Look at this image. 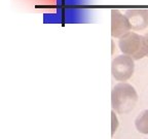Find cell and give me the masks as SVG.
I'll list each match as a JSON object with an SVG mask.
<instances>
[{"mask_svg":"<svg viewBox=\"0 0 148 139\" xmlns=\"http://www.w3.org/2000/svg\"><path fill=\"white\" fill-rule=\"evenodd\" d=\"M118 46L123 55L134 60H141L148 56V39L144 35L129 32L118 39Z\"/></svg>","mask_w":148,"mask_h":139,"instance_id":"2","label":"cell"},{"mask_svg":"<svg viewBox=\"0 0 148 139\" xmlns=\"http://www.w3.org/2000/svg\"><path fill=\"white\" fill-rule=\"evenodd\" d=\"M144 36H145L146 38H147V39H148V32H147V33H145V35H144ZM147 57H148V56H147Z\"/></svg>","mask_w":148,"mask_h":139,"instance_id":"7","label":"cell"},{"mask_svg":"<svg viewBox=\"0 0 148 139\" xmlns=\"http://www.w3.org/2000/svg\"><path fill=\"white\" fill-rule=\"evenodd\" d=\"M132 27L130 24L129 19L127 16L118 10V9H112L111 10V35L114 38L123 37L127 33L131 32Z\"/></svg>","mask_w":148,"mask_h":139,"instance_id":"4","label":"cell"},{"mask_svg":"<svg viewBox=\"0 0 148 139\" xmlns=\"http://www.w3.org/2000/svg\"><path fill=\"white\" fill-rule=\"evenodd\" d=\"M135 126L138 132L148 134V109L141 111L135 120Z\"/></svg>","mask_w":148,"mask_h":139,"instance_id":"6","label":"cell"},{"mask_svg":"<svg viewBox=\"0 0 148 139\" xmlns=\"http://www.w3.org/2000/svg\"><path fill=\"white\" fill-rule=\"evenodd\" d=\"M138 94L135 88L127 83H119L112 88L111 106L119 114H129L136 106Z\"/></svg>","mask_w":148,"mask_h":139,"instance_id":"1","label":"cell"},{"mask_svg":"<svg viewBox=\"0 0 148 139\" xmlns=\"http://www.w3.org/2000/svg\"><path fill=\"white\" fill-rule=\"evenodd\" d=\"M134 59L127 55L116 56L111 62V74L117 81H129L133 76L135 71V62Z\"/></svg>","mask_w":148,"mask_h":139,"instance_id":"3","label":"cell"},{"mask_svg":"<svg viewBox=\"0 0 148 139\" xmlns=\"http://www.w3.org/2000/svg\"><path fill=\"white\" fill-rule=\"evenodd\" d=\"M125 14L129 19L132 30L141 31L148 27V8L127 9Z\"/></svg>","mask_w":148,"mask_h":139,"instance_id":"5","label":"cell"}]
</instances>
